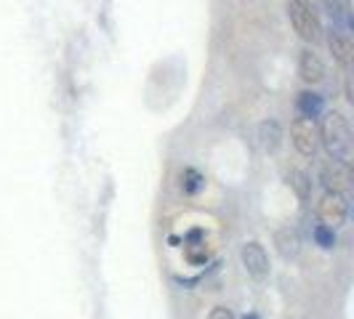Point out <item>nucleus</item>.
<instances>
[{"mask_svg":"<svg viewBox=\"0 0 354 319\" xmlns=\"http://www.w3.org/2000/svg\"><path fill=\"white\" fill-rule=\"evenodd\" d=\"M317 133L325 155L333 162L349 165V160H352V128H349V120L336 109L325 112L322 123L317 125Z\"/></svg>","mask_w":354,"mask_h":319,"instance_id":"1","label":"nucleus"},{"mask_svg":"<svg viewBox=\"0 0 354 319\" xmlns=\"http://www.w3.org/2000/svg\"><path fill=\"white\" fill-rule=\"evenodd\" d=\"M288 19L293 24V30L299 32L306 43H317L322 37V21H319L315 6H309L306 0H290L288 3Z\"/></svg>","mask_w":354,"mask_h":319,"instance_id":"2","label":"nucleus"},{"mask_svg":"<svg viewBox=\"0 0 354 319\" xmlns=\"http://www.w3.org/2000/svg\"><path fill=\"white\" fill-rule=\"evenodd\" d=\"M349 215V200L344 192H330L325 189V195L319 197L317 202V218L319 224L330 226V229H338Z\"/></svg>","mask_w":354,"mask_h":319,"instance_id":"3","label":"nucleus"},{"mask_svg":"<svg viewBox=\"0 0 354 319\" xmlns=\"http://www.w3.org/2000/svg\"><path fill=\"white\" fill-rule=\"evenodd\" d=\"M290 142L296 146V152L301 157H315L319 146V133H317V123L309 120V117H296L290 123Z\"/></svg>","mask_w":354,"mask_h":319,"instance_id":"4","label":"nucleus"},{"mask_svg":"<svg viewBox=\"0 0 354 319\" xmlns=\"http://www.w3.org/2000/svg\"><path fill=\"white\" fill-rule=\"evenodd\" d=\"M240 261L245 266V271H248L253 280H266L269 277V255H266V250L261 242H256V240H250L245 242L243 248H240Z\"/></svg>","mask_w":354,"mask_h":319,"instance_id":"5","label":"nucleus"},{"mask_svg":"<svg viewBox=\"0 0 354 319\" xmlns=\"http://www.w3.org/2000/svg\"><path fill=\"white\" fill-rule=\"evenodd\" d=\"M299 75H301L304 83H309V86L322 83V77H325V64H322V59H319L312 48H304L301 56H299Z\"/></svg>","mask_w":354,"mask_h":319,"instance_id":"6","label":"nucleus"},{"mask_svg":"<svg viewBox=\"0 0 354 319\" xmlns=\"http://www.w3.org/2000/svg\"><path fill=\"white\" fill-rule=\"evenodd\" d=\"M256 139H259V146L264 152H277L280 144H283V125L277 120H264L256 128Z\"/></svg>","mask_w":354,"mask_h":319,"instance_id":"7","label":"nucleus"},{"mask_svg":"<svg viewBox=\"0 0 354 319\" xmlns=\"http://www.w3.org/2000/svg\"><path fill=\"white\" fill-rule=\"evenodd\" d=\"M328 48H330V53L336 56V61H341V64H349V61H352L354 43H352V37H349V32L333 30L330 37H328Z\"/></svg>","mask_w":354,"mask_h":319,"instance_id":"8","label":"nucleus"},{"mask_svg":"<svg viewBox=\"0 0 354 319\" xmlns=\"http://www.w3.org/2000/svg\"><path fill=\"white\" fill-rule=\"evenodd\" d=\"M274 245H277V253L283 255L285 261H290V258H296V255H299V250H301V240H299L296 229L283 226V229L274 234Z\"/></svg>","mask_w":354,"mask_h":319,"instance_id":"9","label":"nucleus"},{"mask_svg":"<svg viewBox=\"0 0 354 319\" xmlns=\"http://www.w3.org/2000/svg\"><path fill=\"white\" fill-rule=\"evenodd\" d=\"M322 109H325V99L315 93V90H301L299 93V115L301 117H309V120H315L322 115Z\"/></svg>","mask_w":354,"mask_h":319,"instance_id":"10","label":"nucleus"},{"mask_svg":"<svg viewBox=\"0 0 354 319\" xmlns=\"http://www.w3.org/2000/svg\"><path fill=\"white\" fill-rule=\"evenodd\" d=\"M322 181H325V186H328L330 192H344V186H346V181H349L346 165H341V162H333V160H330V165L322 168Z\"/></svg>","mask_w":354,"mask_h":319,"instance_id":"11","label":"nucleus"},{"mask_svg":"<svg viewBox=\"0 0 354 319\" xmlns=\"http://www.w3.org/2000/svg\"><path fill=\"white\" fill-rule=\"evenodd\" d=\"M288 184H290V189L296 192L299 200H309V195H312V181H309V176L304 171H290Z\"/></svg>","mask_w":354,"mask_h":319,"instance_id":"12","label":"nucleus"},{"mask_svg":"<svg viewBox=\"0 0 354 319\" xmlns=\"http://www.w3.org/2000/svg\"><path fill=\"white\" fill-rule=\"evenodd\" d=\"M315 242H317L322 250L336 248V229H330V226H325V224H317V226H315Z\"/></svg>","mask_w":354,"mask_h":319,"instance_id":"13","label":"nucleus"},{"mask_svg":"<svg viewBox=\"0 0 354 319\" xmlns=\"http://www.w3.org/2000/svg\"><path fill=\"white\" fill-rule=\"evenodd\" d=\"M203 184H205V181H203V176L197 173L195 168H187V171H184V176H181V189H184L187 195L200 192V189H203Z\"/></svg>","mask_w":354,"mask_h":319,"instance_id":"14","label":"nucleus"},{"mask_svg":"<svg viewBox=\"0 0 354 319\" xmlns=\"http://www.w3.org/2000/svg\"><path fill=\"white\" fill-rule=\"evenodd\" d=\"M208 319H234V314H232V309H227V306H216L211 314H208Z\"/></svg>","mask_w":354,"mask_h":319,"instance_id":"15","label":"nucleus"},{"mask_svg":"<svg viewBox=\"0 0 354 319\" xmlns=\"http://www.w3.org/2000/svg\"><path fill=\"white\" fill-rule=\"evenodd\" d=\"M243 319H259V314H245Z\"/></svg>","mask_w":354,"mask_h":319,"instance_id":"16","label":"nucleus"}]
</instances>
